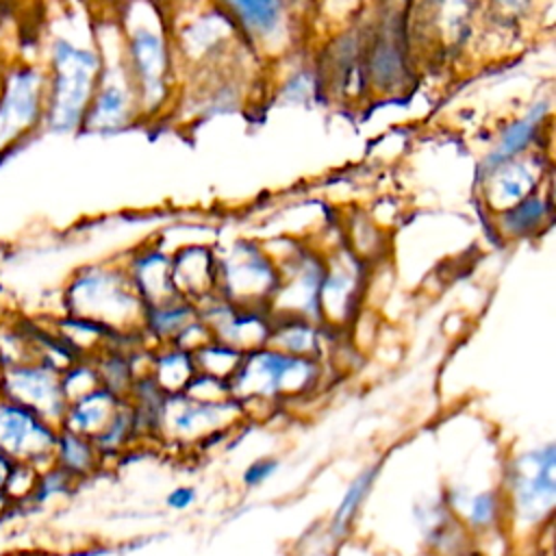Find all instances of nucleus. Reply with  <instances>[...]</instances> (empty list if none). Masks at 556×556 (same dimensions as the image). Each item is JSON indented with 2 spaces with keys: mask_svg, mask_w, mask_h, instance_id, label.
<instances>
[{
  "mask_svg": "<svg viewBox=\"0 0 556 556\" xmlns=\"http://www.w3.org/2000/svg\"><path fill=\"white\" fill-rule=\"evenodd\" d=\"M0 395L30 408L56 428L67 406L61 371L41 358H28L0 369Z\"/></svg>",
  "mask_w": 556,
  "mask_h": 556,
  "instance_id": "6",
  "label": "nucleus"
},
{
  "mask_svg": "<svg viewBox=\"0 0 556 556\" xmlns=\"http://www.w3.org/2000/svg\"><path fill=\"white\" fill-rule=\"evenodd\" d=\"M67 302L72 317L98 324L106 330H115V326L132 319L143 304L132 282L111 269L83 271L70 287Z\"/></svg>",
  "mask_w": 556,
  "mask_h": 556,
  "instance_id": "2",
  "label": "nucleus"
},
{
  "mask_svg": "<svg viewBox=\"0 0 556 556\" xmlns=\"http://www.w3.org/2000/svg\"><path fill=\"white\" fill-rule=\"evenodd\" d=\"M493 2L506 15H521L530 7V0H493Z\"/></svg>",
  "mask_w": 556,
  "mask_h": 556,
  "instance_id": "28",
  "label": "nucleus"
},
{
  "mask_svg": "<svg viewBox=\"0 0 556 556\" xmlns=\"http://www.w3.org/2000/svg\"><path fill=\"white\" fill-rule=\"evenodd\" d=\"M128 74L132 78L137 98L148 109H154L167 91L169 50L159 30L139 24L128 37Z\"/></svg>",
  "mask_w": 556,
  "mask_h": 556,
  "instance_id": "8",
  "label": "nucleus"
},
{
  "mask_svg": "<svg viewBox=\"0 0 556 556\" xmlns=\"http://www.w3.org/2000/svg\"><path fill=\"white\" fill-rule=\"evenodd\" d=\"M465 502V519L471 528H491L502 515V500L495 491L473 493Z\"/></svg>",
  "mask_w": 556,
  "mask_h": 556,
  "instance_id": "24",
  "label": "nucleus"
},
{
  "mask_svg": "<svg viewBox=\"0 0 556 556\" xmlns=\"http://www.w3.org/2000/svg\"><path fill=\"white\" fill-rule=\"evenodd\" d=\"M278 460L276 458H258L254 460L245 471H243V482L254 489V486H261L265 484L276 471H278Z\"/></svg>",
  "mask_w": 556,
  "mask_h": 556,
  "instance_id": "26",
  "label": "nucleus"
},
{
  "mask_svg": "<svg viewBox=\"0 0 556 556\" xmlns=\"http://www.w3.org/2000/svg\"><path fill=\"white\" fill-rule=\"evenodd\" d=\"M100 463V452L93 445V439L59 428L52 450V465L63 469L74 480H80L96 471Z\"/></svg>",
  "mask_w": 556,
  "mask_h": 556,
  "instance_id": "16",
  "label": "nucleus"
},
{
  "mask_svg": "<svg viewBox=\"0 0 556 556\" xmlns=\"http://www.w3.org/2000/svg\"><path fill=\"white\" fill-rule=\"evenodd\" d=\"M154 376H156L159 384L169 389V391L187 387V382L193 378V358H191V354H187L182 350H174L169 354H163L156 361Z\"/></svg>",
  "mask_w": 556,
  "mask_h": 556,
  "instance_id": "22",
  "label": "nucleus"
},
{
  "mask_svg": "<svg viewBox=\"0 0 556 556\" xmlns=\"http://www.w3.org/2000/svg\"><path fill=\"white\" fill-rule=\"evenodd\" d=\"M219 9L250 37L267 41L285 24V0H217Z\"/></svg>",
  "mask_w": 556,
  "mask_h": 556,
  "instance_id": "14",
  "label": "nucleus"
},
{
  "mask_svg": "<svg viewBox=\"0 0 556 556\" xmlns=\"http://www.w3.org/2000/svg\"><path fill=\"white\" fill-rule=\"evenodd\" d=\"M191 306H185L182 302H174L167 306H156L150 311V326L159 334H180L191 324Z\"/></svg>",
  "mask_w": 556,
  "mask_h": 556,
  "instance_id": "25",
  "label": "nucleus"
},
{
  "mask_svg": "<svg viewBox=\"0 0 556 556\" xmlns=\"http://www.w3.org/2000/svg\"><path fill=\"white\" fill-rule=\"evenodd\" d=\"M315 365L311 358L280 350H254L243 354L232 374L230 391L239 397H276L287 391L304 389L313 382Z\"/></svg>",
  "mask_w": 556,
  "mask_h": 556,
  "instance_id": "4",
  "label": "nucleus"
},
{
  "mask_svg": "<svg viewBox=\"0 0 556 556\" xmlns=\"http://www.w3.org/2000/svg\"><path fill=\"white\" fill-rule=\"evenodd\" d=\"M274 343L280 348V352L308 358V354H313L315 345H317L315 328L304 324L302 319H293L289 326H285L282 330L276 332Z\"/></svg>",
  "mask_w": 556,
  "mask_h": 556,
  "instance_id": "23",
  "label": "nucleus"
},
{
  "mask_svg": "<svg viewBox=\"0 0 556 556\" xmlns=\"http://www.w3.org/2000/svg\"><path fill=\"white\" fill-rule=\"evenodd\" d=\"M549 202L536 193L523 198L521 202L500 211V230L508 239H521L536 235L549 222Z\"/></svg>",
  "mask_w": 556,
  "mask_h": 556,
  "instance_id": "17",
  "label": "nucleus"
},
{
  "mask_svg": "<svg viewBox=\"0 0 556 556\" xmlns=\"http://www.w3.org/2000/svg\"><path fill=\"white\" fill-rule=\"evenodd\" d=\"M13 465H15V460H11L9 456H4L0 452V495H4V484H7V478H9L11 469H13Z\"/></svg>",
  "mask_w": 556,
  "mask_h": 556,
  "instance_id": "29",
  "label": "nucleus"
},
{
  "mask_svg": "<svg viewBox=\"0 0 556 556\" xmlns=\"http://www.w3.org/2000/svg\"><path fill=\"white\" fill-rule=\"evenodd\" d=\"M135 104H139V98L130 74L124 76L119 70H102L80 128L100 135L117 132L132 119Z\"/></svg>",
  "mask_w": 556,
  "mask_h": 556,
  "instance_id": "10",
  "label": "nucleus"
},
{
  "mask_svg": "<svg viewBox=\"0 0 556 556\" xmlns=\"http://www.w3.org/2000/svg\"><path fill=\"white\" fill-rule=\"evenodd\" d=\"M195 502V489L193 486H176L167 493L165 504L174 510H185Z\"/></svg>",
  "mask_w": 556,
  "mask_h": 556,
  "instance_id": "27",
  "label": "nucleus"
},
{
  "mask_svg": "<svg viewBox=\"0 0 556 556\" xmlns=\"http://www.w3.org/2000/svg\"><path fill=\"white\" fill-rule=\"evenodd\" d=\"M46 78L33 65L13 67L0 91V152L15 148L43 122Z\"/></svg>",
  "mask_w": 556,
  "mask_h": 556,
  "instance_id": "5",
  "label": "nucleus"
},
{
  "mask_svg": "<svg viewBox=\"0 0 556 556\" xmlns=\"http://www.w3.org/2000/svg\"><path fill=\"white\" fill-rule=\"evenodd\" d=\"M545 115H547V102H536L523 117H517L515 122H510L502 130L493 150L482 159V163L478 167V176L482 178L491 169L521 156L534 143Z\"/></svg>",
  "mask_w": 556,
  "mask_h": 556,
  "instance_id": "12",
  "label": "nucleus"
},
{
  "mask_svg": "<svg viewBox=\"0 0 556 556\" xmlns=\"http://www.w3.org/2000/svg\"><path fill=\"white\" fill-rule=\"evenodd\" d=\"M541 178V165L536 156H517L495 169H491L486 176H482L484 182V198L486 202L504 211L523 198L532 195Z\"/></svg>",
  "mask_w": 556,
  "mask_h": 556,
  "instance_id": "11",
  "label": "nucleus"
},
{
  "mask_svg": "<svg viewBox=\"0 0 556 556\" xmlns=\"http://www.w3.org/2000/svg\"><path fill=\"white\" fill-rule=\"evenodd\" d=\"M100 72L102 61L96 50L67 39H56L52 43L43 109V124L50 132L65 135L83 126Z\"/></svg>",
  "mask_w": 556,
  "mask_h": 556,
  "instance_id": "1",
  "label": "nucleus"
},
{
  "mask_svg": "<svg viewBox=\"0 0 556 556\" xmlns=\"http://www.w3.org/2000/svg\"><path fill=\"white\" fill-rule=\"evenodd\" d=\"M217 274L211 254L204 250H187L172 256V278L178 293H206V285H211L213 276Z\"/></svg>",
  "mask_w": 556,
  "mask_h": 556,
  "instance_id": "18",
  "label": "nucleus"
},
{
  "mask_svg": "<svg viewBox=\"0 0 556 556\" xmlns=\"http://www.w3.org/2000/svg\"><path fill=\"white\" fill-rule=\"evenodd\" d=\"M506 484L515 519L523 526L541 523L556 504V445L545 443L517 454Z\"/></svg>",
  "mask_w": 556,
  "mask_h": 556,
  "instance_id": "3",
  "label": "nucleus"
},
{
  "mask_svg": "<svg viewBox=\"0 0 556 556\" xmlns=\"http://www.w3.org/2000/svg\"><path fill=\"white\" fill-rule=\"evenodd\" d=\"M356 293V278L352 271H345V267H337L328 271L321 280L319 289V308L328 311V315L343 319L350 313L352 300Z\"/></svg>",
  "mask_w": 556,
  "mask_h": 556,
  "instance_id": "19",
  "label": "nucleus"
},
{
  "mask_svg": "<svg viewBox=\"0 0 556 556\" xmlns=\"http://www.w3.org/2000/svg\"><path fill=\"white\" fill-rule=\"evenodd\" d=\"M56 426L30 408L0 395V452L15 463H28L35 469L52 465Z\"/></svg>",
  "mask_w": 556,
  "mask_h": 556,
  "instance_id": "7",
  "label": "nucleus"
},
{
  "mask_svg": "<svg viewBox=\"0 0 556 556\" xmlns=\"http://www.w3.org/2000/svg\"><path fill=\"white\" fill-rule=\"evenodd\" d=\"M132 287L141 302H150L152 308L178 302V289L172 278V258L152 252L137 258L132 265Z\"/></svg>",
  "mask_w": 556,
  "mask_h": 556,
  "instance_id": "15",
  "label": "nucleus"
},
{
  "mask_svg": "<svg viewBox=\"0 0 556 556\" xmlns=\"http://www.w3.org/2000/svg\"><path fill=\"white\" fill-rule=\"evenodd\" d=\"M119 404V395L106 391L104 387H96L89 393L67 402L59 428L93 439L111 421Z\"/></svg>",
  "mask_w": 556,
  "mask_h": 556,
  "instance_id": "13",
  "label": "nucleus"
},
{
  "mask_svg": "<svg viewBox=\"0 0 556 556\" xmlns=\"http://www.w3.org/2000/svg\"><path fill=\"white\" fill-rule=\"evenodd\" d=\"M76 484V480L72 476H67L63 469H59L56 465H50L46 469H41L37 473L35 486L28 495V500L22 504L26 508H43L50 506L52 502L61 500L63 495H67L72 491V486Z\"/></svg>",
  "mask_w": 556,
  "mask_h": 556,
  "instance_id": "21",
  "label": "nucleus"
},
{
  "mask_svg": "<svg viewBox=\"0 0 556 556\" xmlns=\"http://www.w3.org/2000/svg\"><path fill=\"white\" fill-rule=\"evenodd\" d=\"M217 274L222 276L224 293L239 304L265 300L280 287V274L269 258L248 243L230 250Z\"/></svg>",
  "mask_w": 556,
  "mask_h": 556,
  "instance_id": "9",
  "label": "nucleus"
},
{
  "mask_svg": "<svg viewBox=\"0 0 556 556\" xmlns=\"http://www.w3.org/2000/svg\"><path fill=\"white\" fill-rule=\"evenodd\" d=\"M378 471H380V465H371V467L363 469L350 482V486L345 489V493H343V497H341V502H339V506H337V510L332 515V532L334 534H343L350 528V523H352L354 515L358 513L363 500L371 491V486H374V482L378 478Z\"/></svg>",
  "mask_w": 556,
  "mask_h": 556,
  "instance_id": "20",
  "label": "nucleus"
}]
</instances>
